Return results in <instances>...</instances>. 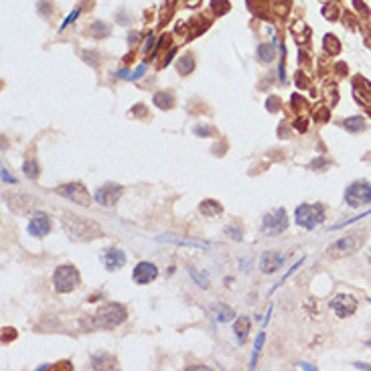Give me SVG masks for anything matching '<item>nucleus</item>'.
I'll list each match as a JSON object with an SVG mask.
<instances>
[{
    "mask_svg": "<svg viewBox=\"0 0 371 371\" xmlns=\"http://www.w3.org/2000/svg\"><path fill=\"white\" fill-rule=\"evenodd\" d=\"M63 227L67 231V236L75 241H87V240H93V238H100L102 236V229L95 225V223H89L86 219H81L77 215H65L63 219Z\"/></svg>",
    "mask_w": 371,
    "mask_h": 371,
    "instance_id": "f257e3e1",
    "label": "nucleus"
},
{
    "mask_svg": "<svg viewBox=\"0 0 371 371\" xmlns=\"http://www.w3.org/2000/svg\"><path fill=\"white\" fill-rule=\"evenodd\" d=\"M367 240V231L365 229H359V231H353V233H347L345 238L337 240L333 245H328L327 254L331 258H345V256H353L355 252H359V247L365 243Z\"/></svg>",
    "mask_w": 371,
    "mask_h": 371,
    "instance_id": "f03ea898",
    "label": "nucleus"
},
{
    "mask_svg": "<svg viewBox=\"0 0 371 371\" xmlns=\"http://www.w3.org/2000/svg\"><path fill=\"white\" fill-rule=\"evenodd\" d=\"M294 221L296 225L312 231L325 221V207L321 203H302L294 211Z\"/></svg>",
    "mask_w": 371,
    "mask_h": 371,
    "instance_id": "7ed1b4c3",
    "label": "nucleus"
},
{
    "mask_svg": "<svg viewBox=\"0 0 371 371\" xmlns=\"http://www.w3.org/2000/svg\"><path fill=\"white\" fill-rule=\"evenodd\" d=\"M124 319H126V308L109 302L102 310H98V314L93 317V327L95 328H112L116 325H120Z\"/></svg>",
    "mask_w": 371,
    "mask_h": 371,
    "instance_id": "20e7f679",
    "label": "nucleus"
},
{
    "mask_svg": "<svg viewBox=\"0 0 371 371\" xmlns=\"http://www.w3.org/2000/svg\"><path fill=\"white\" fill-rule=\"evenodd\" d=\"M79 284V274L73 266L65 264V266H59L53 274V286L55 290L65 294V292H71L73 288Z\"/></svg>",
    "mask_w": 371,
    "mask_h": 371,
    "instance_id": "39448f33",
    "label": "nucleus"
},
{
    "mask_svg": "<svg viewBox=\"0 0 371 371\" xmlns=\"http://www.w3.org/2000/svg\"><path fill=\"white\" fill-rule=\"evenodd\" d=\"M345 201L351 207H363L371 203V183L369 181H355L345 189Z\"/></svg>",
    "mask_w": 371,
    "mask_h": 371,
    "instance_id": "423d86ee",
    "label": "nucleus"
},
{
    "mask_svg": "<svg viewBox=\"0 0 371 371\" xmlns=\"http://www.w3.org/2000/svg\"><path fill=\"white\" fill-rule=\"evenodd\" d=\"M264 231H266V236H270V238H274V236H278V233H282V231H286V227H288V215H286V211L284 209H274V211H270V213H266L264 215Z\"/></svg>",
    "mask_w": 371,
    "mask_h": 371,
    "instance_id": "0eeeda50",
    "label": "nucleus"
},
{
    "mask_svg": "<svg viewBox=\"0 0 371 371\" xmlns=\"http://www.w3.org/2000/svg\"><path fill=\"white\" fill-rule=\"evenodd\" d=\"M331 308L335 310L339 319H347L357 310V298L351 294H339L331 300Z\"/></svg>",
    "mask_w": 371,
    "mask_h": 371,
    "instance_id": "6e6552de",
    "label": "nucleus"
},
{
    "mask_svg": "<svg viewBox=\"0 0 371 371\" xmlns=\"http://www.w3.org/2000/svg\"><path fill=\"white\" fill-rule=\"evenodd\" d=\"M57 193L67 197V199H71L75 201L77 205H89L91 197L87 193V189L81 185V183H69V185H63L61 189H57Z\"/></svg>",
    "mask_w": 371,
    "mask_h": 371,
    "instance_id": "1a4fd4ad",
    "label": "nucleus"
},
{
    "mask_svg": "<svg viewBox=\"0 0 371 371\" xmlns=\"http://www.w3.org/2000/svg\"><path fill=\"white\" fill-rule=\"evenodd\" d=\"M122 195V187L120 185H114V183H108V185H102L98 191H95V201L100 205H106V207H114L118 203Z\"/></svg>",
    "mask_w": 371,
    "mask_h": 371,
    "instance_id": "9d476101",
    "label": "nucleus"
},
{
    "mask_svg": "<svg viewBox=\"0 0 371 371\" xmlns=\"http://www.w3.org/2000/svg\"><path fill=\"white\" fill-rule=\"evenodd\" d=\"M26 231H29L31 236H39V238L47 236L51 231V217L45 211H35L29 225H26Z\"/></svg>",
    "mask_w": 371,
    "mask_h": 371,
    "instance_id": "9b49d317",
    "label": "nucleus"
},
{
    "mask_svg": "<svg viewBox=\"0 0 371 371\" xmlns=\"http://www.w3.org/2000/svg\"><path fill=\"white\" fill-rule=\"evenodd\" d=\"M158 276V268L153 264V262H140V264H136L134 272H132V278L136 284H148V282H153L154 278Z\"/></svg>",
    "mask_w": 371,
    "mask_h": 371,
    "instance_id": "f8f14e48",
    "label": "nucleus"
},
{
    "mask_svg": "<svg viewBox=\"0 0 371 371\" xmlns=\"http://www.w3.org/2000/svg\"><path fill=\"white\" fill-rule=\"evenodd\" d=\"M102 262L109 272H114L126 264V254H124V250H120V247H109L102 256Z\"/></svg>",
    "mask_w": 371,
    "mask_h": 371,
    "instance_id": "ddd939ff",
    "label": "nucleus"
},
{
    "mask_svg": "<svg viewBox=\"0 0 371 371\" xmlns=\"http://www.w3.org/2000/svg\"><path fill=\"white\" fill-rule=\"evenodd\" d=\"M282 264H284V256L278 252H264L262 258H260V270L264 274H274Z\"/></svg>",
    "mask_w": 371,
    "mask_h": 371,
    "instance_id": "4468645a",
    "label": "nucleus"
},
{
    "mask_svg": "<svg viewBox=\"0 0 371 371\" xmlns=\"http://www.w3.org/2000/svg\"><path fill=\"white\" fill-rule=\"evenodd\" d=\"M353 93L359 102L369 104L371 102V84L365 77H355L353 79Z\"/></svg>",
    "mask_w": 371,
    "mask_h": 371,
    "instance_id": "2eb2a0df",
    "label": "nucleus"
},
{
    "mask_svg": "<svg viewBox=\"0 0 371 371\" xmlns=\"http://www.w3.org/2000/svg\"><path fill=\"white\" fill-rule=\"evenodd\" d=\"M250 325H252V323H250V319H247V317H238L236 323H233V331H236L240 343L245 341L247 333H250Z\"/></svg>",
    "mask_w": 371,
    "mask_h": 371,
    "instance_id": "dca6fc26",
    "label": "nucleus"
},
{
    "mask_svg": "<svg viewBox=\"0 0 371 371\" xmlns=\"http://www.w3.org/2000/svg\"><path fill=\"white\" fill-rule=\"evenodd\" d=\"M343 126H345L347 132L357 134V132L365 130V120H363L361 116H351V118H347V120H343Z\"/></svg>",
    "mask_w": 371,
    "mask_h": 371,
    "instance_id": "f3484780",
    "label": "nucleus"
},
{
    "mask_svg": "<svg viewBox=\"0 0 371 371\" xmlns=\"http://www.w3.org/2000/svg\"><path fill=\"white\" fill-rule=\"evenodd\" d=\"M201 213L207 215V217L219 215V213H221V205H219L217 201H203L201 203Z\"/></svg>",
    "mask_w": 371,
    "mask_h": 371,
    "instance_id": "a211bd4d",
    "label": "nucleus"
},
{
    "mask_svg": "<svg viewBox=\"0 0 371 371\" xmlns=\"http://www.w3.org/2000/svg\"><path fill=\"white\" fill-rule=\"evenodd\" d=\"M176 69H178V73L181 75H187V73H191L195 69V59L191 57V55H187V57H183L181 61L176 63Z\"/></svg>",
    "mask_w": 371,
    "mask_h": 371,
    "instance_id": "6ab92c4d",
    "label": "nucleus"
},
{
    "mask_svg": "<svg viewBox=\"0 0 371 371\" xmlns=\"http://www.w3.org/2000/svg\"><path fill=\"white\" fill-rule=\"evenodd\" d=\"M154 106H158V108H162V109L171 108V106H173V95H171L169 91H158V93L154 95Z\"/></svg>",
    "mask_w": 371,
    "mask_h": 371,
    "instance_id": "aec40b11",
    "label": "nucleus"
},
{
    "mask_svg": "<svg viewBox=\"0 0 371 371\" xmlns=\"http://www.w3.org/2000/svg\"><path fill=\"white\" fill-rule=\"evenodd\" d=\"M258 55H260V59L262 61H272L274 59V45H260L258 49Z\"/></svg>",
    "mask_w": 371,
    "mask_h": 371,
    "instance_id": "412c9836",
    "label": "nucleus"
},
{
    "mask_svg": "<svg viewBox=\"0 0 371 371\" xmlns=\"http://www.w3.org/2000/svg\"><path fill=\"white\" fill-rule=\"evenodd\" d=\"M325 49H327V53H331V55H337L341 51L335 37H325Z\"/></svg>",
    "mask_w": 371,
    "mask_h": 371,
    "instance_id": "4be33fe9",
    "label": "nucleus"
},
{
    "mask_svg": "<svg viewBox=\"0 0 371 371\" xmlns=\"http://www.w3.org/2000/svg\"><path fill=\"white\" fill-rule=\"evenodd\" d=\"M22 171H24V175L29 176V178H37V176H39V167H37L33 160H26L24 167H22Z\"/></svg>",
    "mask_w": 371,
    "mask_h": 371,
    "instance_id": "5701e85b",
    "label": "nucleus"
},
{
    "mask_svg": "<svg viewBox=\"0 0 371 371\" xmlns=\"http://www.w3.org/2000/svg\"><path fill=\"white\" fill-rule=\"evenodd\" d=\"M144 71H146V63L138 65V69H136V71H134V73H132V75H130L128 79H130V81H134V79H140V77L144 75Z\"/></svg>",
    "mask_w": 371,
    "mask_h": 371,
    "instance_id": "b1692460",
    "label": "nucleus"
},
{
    "mask_svg": "<svg viewBox=\"0 0 371 371\" xmlns=\"http://www.w3.org/2000/svg\"><path fill=\"white\" fill-rule=\"evenodd\" d=\"M225 233H227L229 238H236L238 241L241 240V229H240V227H227V229H225Z\"/></svg>",
    "mask_w": 371,
    "mask_h": 371,
    "instance_id": "393cba45",
    "label": "nucleus"
},
{
    "mask_svg": "<svg viewBox=\"0 0 371 371\" xmlns=\"http://www.w3.org/2000/svg\"><path fill=\"white\" fill-rule=\"evenodd\" d=\"M278 104H280L278 98H270V100H268V109H270V112H276V109H278Z\"/></svg>",
    "mask_w": 371,
    "mask_h": 371,
    "instance_id": "a878e982",
    "label": "nucleus"
},
{
    "mask_svg": "<svg viewBox=\"0 0 371 371\" xmlns=\"http://www.w3.org/2000/svg\"><path fill=\"white\" fill-rule=\"evenodd\" d=\"M209 132H211L209 128H201V126H197V128H195V134H199V136H201V134H203V136H207Z\"/></svg>",
    "mask_w": 371,
    "mask_h": 371,
    "instance_id": "bb28decb",
    "label": "nucleus"
},
{
    "mask_svg": "<svg viewBox=\"0 0 371 371\" xmlns=\"http://www.w3.org/2000/svg\"><path fill=\"white\" fill-rule=\"evenodd\" d=\"M2 178H4V181H8V183H15V178L6 173V169H2Z\"/></svg>",
    "mask_w": 371,
    "mask_h": 371,
    "instance_id": "cd10ccee",
    "label": "nucleus"
}]
</instances>
